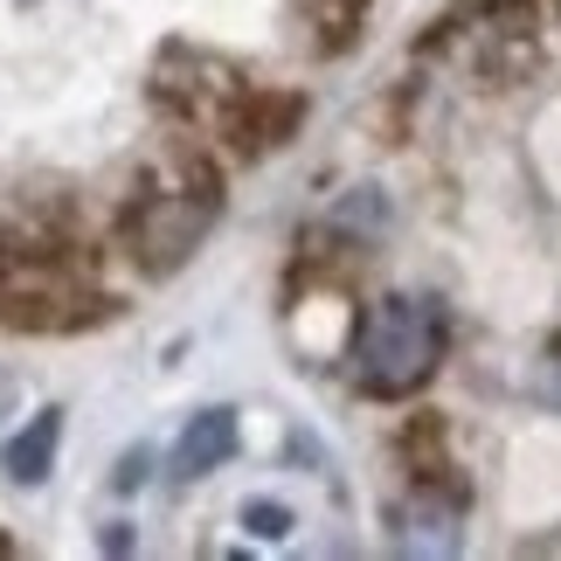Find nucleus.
<instances>
[{
  "label": "nucleus",
  "mask_w": 561,
  "mask_h": 561,
  "mask_svg": "<svg viewBox=\"0 0 561 561\" xmlns=\"http://www.w3.org/2000/svg\"><path fill=\"white\" fill-rule=\"evenodd\" d=\"M56 437H62V416H56V409H42L28 437H14V444H8V479H14V485H42V479H49V465H56Z\"/></svg>",
  "instance_id": "6"
},
{
  "label": "nucleus",
  "mask_w": 561,
  "mask_h": 561,
  "mask_svg": "<svg viewBox=\"0 0 561 561\" xmlns=\"http://www.w3.org/2000/svg\"><path fill=\"white\" fill-rule=\"evenodd\" d=\"M444 347H450V327L437 298L388 291L354 327V388L375 402H402L444 368Z\"/></svg>",
  "instance_id": "1"
},
{
  "label": "nucleus",
  "mask_w": 561,
  "mask_h": 561,
  "mask_svg": "<svg viewBox=\"0 0 561 561\" xmlns=\"http://www.w3.org/2000/svg\"><path fill=\"white\" fill-rule=\"evenodd\" d=\"M98 298L83 285V264L70 243L49 236H0V319L8 327H35V333H62L91 312Z\"/></svg>",
  "instance_id": "2"
},
{
  "label": "nucleus",
  "mask_w": 561,
  "mask_h": 561,
  "mask_svg": "<svg viewBox=\"0 0 561 561\" xmlns=\"http://www.w3.org/2000/svg\"><path fill=\"white\" fill-rule=\"evenodd\" d=\"M243 527H256L264 541H285V534H291V513L271 506V500H256V506H243Z\"/></svg>",
  "instance_id": "7"
},
{
  "label": "nucleus",
  "mask_w": 561,
  "mask_h": 561,
  "mask_svg": "<svg viewBox=\"0 0 561 561\" xmlns=\"http://www.w3.org/2000/svg\"><path fill=\"white\" fill-rule=\"evenodd\" d=\"M146 479V450H139V458H125V471H118V492H133Z\"/></svg>",
  "instance_id": "9"
},
{
  "label": "nucleus",
  "mask_w": 561,
  "mask_h": 561,
  "mask_svg": "<svg viewBox=\"0 0 561 561\" xmlns=\"http://www.w3.org/2000/svg\"><path fill=\"white\" fill-rule=\"evenodd\" d=\"M534 388H541V396H548V402L561 409V347H554V354L541 360V375H534Z\"/></svg>",
  "instance_id": "8"
},
{
  "label": "nucleus",
  "mask_w": 561,
  "mask_h": 561,
  "mask_svg": "<svg viewBox=\"0 0 561 561\" xmlns=\"http://www.w3.org/2000/svg\"><path fill=\"white\" fill-rule=\"evenodd\" d=\"M396 548L402 554H450L458 548V500L416 492V500L396 513Z\"/></svg>",
  "instance_id": "4"
},
{
  "label": "nucleus",
  "mask_w": 561,
  "mask_h": 561,
  "mask_svg": "<svg viewBox=\"0 0 561 561\" xmlns=\"http://www.w3.org/2000/svg\"><path fill=\"white\" fill-rule=\"evenodd\" d=\"M229 458H236V416L229 409H202V416L181 430V444H174L181 479H208V471H222Z\"/></svg>",
  "instance_id": "5"
},
{
  "label": "nucleus",
  "mask_w": 561,
  "mask_h": 561,
  "mask_svg": "<svg viewBox=\"0 0 561 561\" xmlns=\"http://www.w3.org/2000/svg\"><path fill=\"white\" fill-rule=\"evenodd\" d=\"M215 215H222V194H215V174H202V167H187L181 181H167V187H146L133 215H125V243H133V256L153 277L167 271H181L194 243L215 229Z\"/></svg>",
  "instance_id": "3"
}]
</instances>
